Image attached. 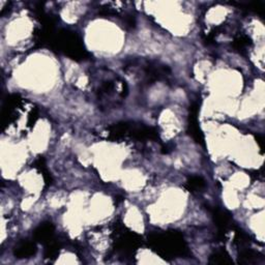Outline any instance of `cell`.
Masks as SVG:
<instances>
[{
    "label": "cell",
    "mask_w": 265,
    "mask_h": 265,
    "mask_svg": "<svg viewBox=\"0 0 265 265\" xmlns=\"http://www.w3.org/2000/svg\"><path fill=\"white\" fill-rule=\"evenodd\" d=\"M100 71L94 87V93L97 99L101 102V107H111L113 104L117 105L119 101L123 100L127 94V85L117 76H113L106 69Z\"/></svg>",
    "instance_id": "cell-1"
},
{
    "label": "cell",
    "mask_w": 265,
    "mask_h": 265,
    "mask_svg": "<svg viewBox=\"0 0 265 265\" xmlns=\"http://www.w3.org/2000/svg\"><path fill=\"white\" fill-rule=\"evenodd\" d=\"M149 245L163 258H176L187 254V247L182 235L176 231L155 233L148 238Z\"/></svg>",
    "instance_id": "cell-2"
},
{
    "label": "cell",
    "mask_w": 265,
    "mask_h": 265,
    "mask_svg": "<svg viewBox=\"0 0 265 265\" xmlns=\"http://www.w3.org/2000/svg\"><path fill=\"white\" fill-rule=\"evenodd\" d=\"M125 68L140 69L142 81L147 84H152L157 81H166L171 76V71L167 65L152 60L132 59L126 62Z\"/></svg>",
    "instance_id": "cell-3"
},
{
    "label": "cell",
    "mask_w": 265,
    "mask_h": 265,
    "mask_svg": "<svg viewBox=\"0 0 265 265\" xmlns=\"http://www.w3.org/2000/svg\"><path fill=\"white\" fill-rule=\"evenodd\" d=\"M52 43L59 52H62L72 59L84 60L88 56L81 40L74 32L62 30L58 33L57 37L52 41Z\"/></svg>",
    "instance_id": "cell-4"
},
{
    "label": "cell",
    "mask_w": 265,
    "mask_h": 265,
    "mask_svg": "<svg viewBox=\"0 0 265 265\" xmlns=\"http://www.w3.org/2000/svg\"><path fill=\"white\" fill-rule=\"evenodd\" d=\"M54 226L50 222H44L40 226L35 228L33 231V237L35 240L47 244L51 240H53V235H54Z\"/></svg>",
    "instance_id": "cell-5"
},
{
    "label": "cell",
    "mask_w": 265,
    "mask_h": 265,
    "mask_svg": "<svg viewBox=\"0 0 265 265\" xmlns=\"http://www.w3.org/2000/svg\"><path fill=\"white\" fill-rule=\"evenodd\" d=\"M197 114H198V106L194 105L191 108L188 130H190L191 136L195 139L196 142L203 144V136L201 134L200 128H199V124H198V121H197Z\"/></svg>",
    "instance_id": "cell-6"
},
{
    "label": "cell",
    "mask_w": 265,
    "mask_h": 265,
    "mask_svg": "<svg viewBox=\"0 0 265 265\" xmlns=\"http://www.w3.org/2000/svg\"><path fill=\"white\" fill-rule=\"evenodd\" d=\"M36 245L35 243L29 241V240H23L19 242L15 249H14V255L16 258L23 259V258H29L36 254Z\"/></svg>",
    "instance_id": "cell-7"
},
{
    "label": "cell",
    "mask_w": 265,
    "mask_h": 265,
    "mask_svg": "<svg viewBox=\"0 0 265 265\" xmlns=\"http://www.w3.org/2000/svg\"><path fill=\"white\" fill-rule=\"evenodd\" d=\"M259 254L254 252L253 250L249 248H243L240 250V253L238 255V262L240 264L249 265V264H257L260 257H258Z\"/></svg>",
    "instance_id": "cell-8"
},
{
    "label": "cell",
    "mask_w": 265,
    "mask_h": 265,
    "mask_svg": "<svg viewBox=\"0 0 265 265\" xmlns=\"http://www.w3.org/2000/svg\"><path fill=\"white\" fill-rule=\"evenodd\" d=\"M209 263L218 264V265H231L233 264V261L228 255V253H226L225 251H219L211 255L209 259Z\"/></svg>",
    "instance_id": "cell-9"
},
{
    "label": "cell",
    "mask_w": 265,
    "mask_h": 265,
    "mask_svg": "<svg viewBox=\"0 0 265 265\" xmlns=\"http://www.w3.org/2000/svg\"><path fill=\"white\" fill-rule=\"evenodd\" d=\"M204 186H205V180L200 176H192L187 179L185 183V187L190 192H196L199 190H202Z\"/></svg>",
    "instance_id": "cell-10"
},
{
    "label": "cell",
    "mask_w": 265,
    "mask_h": 265,
    "mask_svg": "<svg viewBox=\"0 0 265 265\" xmlns=\"http://www.w3.org/2000/svg\"><path fill=\"white\" fill-rule=\"evenodd\" d=\"M250 44H251L250 39L248 36H245V35H241V36H239V37L234 40L233 48L235 50H238V51H243V50H245L250 46Z\"/></svg>",
    "instance_id": "cell-11"
},
{
    "label": "cell",
    "mask_w": 265,
    "mask_h": 265,
    "mask_svg": "<svg viewBox=\"0 0 265 265\" xmlns=\"http://www.w3.org/2000/svg\"><path fill=\"white\" fill-rule=\"evenodd\" d=\"M59 252V244L58 242L51 240L47 243L46 251H45V257L46 258H55Z\"/></svg>",
    "instance_id": "cell-12"
}]
</instances>
